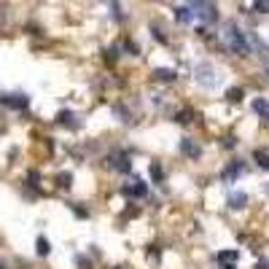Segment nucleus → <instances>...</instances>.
<instances>
[{
	"instance_id": "34",
	"label": "nucleus",
	"mask_w": 269,
	"mask_h": 269,
	"mask_svg": "<svg viewBox=\"0 0 269 269\" xmlns=\"http://www.w3.org/2000/svg\"><path fill=\"white\" fill-rule=\"evenodd\" d=\"M267 73H269V62H267Z\"/></svg>"
},
{
	"instance_id": "29",
	"label": "nucleus",
	"mask_w": 269,
	"mask_h": 269,
	"mask_svg": "<svg viewBox=\"0 0 269 269\" xmlns=\"http://www.w3.org/2000/svg\"><path fill=\"white\" fill-rule=\"evenodd\" d=\"M73 210H76V215H78V218H87V210H84V208H78V205H73Z\"/></svg>"
},
{
	"instance_id": "21",
	"label": "nucleus",
	"mask_w": 269,
	"mask_h": 269,
	"mask_svg": "<svg viewBox=\"0 0 269 269\" xmlns=\"http://www.w3.org/2000/svg\"><path fill=\"white\" fill-rule=\"evenodd\" d=\"M57 180H60V186H62V188H67V186H70V183H73V175H70V173H62V175H60V178H57Z\"/></svg>"
},
{
	"instance_id": "7",
	"label": "nucleus",
	"mask_w": 269,
	"mask_h": 269,
	"mask_svg": "<svg viewBox=\"0 0 269 269\" xmlns=\"http://www.w3.org/2000/svg\"><path fill=\"white\" fill-rule=\"evenodd\" d=\"M242 170H245L242 162H232V164L224 170V173H221V180H224V183H234L239 175H242Z\"/></svg>"
},
{
	"instance_id": "2",
	"label": "nucleus",
	"mask_w": 269,
	"mask_h": 269,
	"mask_svg": "<svg viewBox=\"0 0 269 269\" xmlns=\"http://www.w3.org/2000/svg\"><path fill=\"white\" fill-rule=\"evenodd\" d=\"M215 76H218V73H215V65L213 62H197V67H194V78H197V84L202 89H213L215 87Z\"/></svg>"
},
{
	"instance_id": "6",
	"label": "nucleus",
	"mask_w": 269,
	"mask_h": 269,
	"mask_svg": "<svg viewBox=\"0 0 269 269\" xmlns=\"http://www.w3.org/2000/svg\"><path fill=\"white\" fill-rule=\"evenodd\" d=\"M0 102H3V105H8V108L22 111V108L30 105V97H27V94H3V97H0Z\"/></svg>"
},
{
	"instance_id": "4",
	"label": "nucleus",
	"mask_w": 269,
	"mask_h": 269,
	"mask_svg": "<svg viewBox=\"0 0 269 269\" xmlns=\"http://www.w3.org/2000/svg\"><path fill=\"white\" fill-rule=\"evenodd\" d=\"M146 194H148V186L137 178V175L127 183V186H124V197H129V199H143Z\"/></svg>"
},
{
	"instance_id": "24",
	"label": "nucleus",
	"mask_w": 269,
	"mask_h": 269,
	"mask_svg": "<svg viewBox=\"0 0 269 269\" xmlns=\"http://www.w3.org/2000/svg\"><path fill=\"white\" fill-rule=\"evenodd\" d=\"M76 264H78V269H91V261L87 259V256H78Z\"/></svg>"
},
{
	"instance_id": "12",
	"label": "nucleus",
	"mask_w": 269,
	"mask_h": 269,
	"mask_svg": "<svg viewBox=\"0 0 269 269\" xmlns=\"http://www.w3.org/2000/svg\"><path fill=\"white\" fill-rule=\"evenodd\" d=\"M73 119H76V113H73V111H60V113H57V121H60L62 127L78 129V121H73Z\"/></svg>"
},
{
	"instance_id": "16",
	"label": "nucleus",
	"mask_w": 269,
	"mask_h": 269,
	"mask_svg": "<svg viewBox=\"0 0 269 269\" xmlns=\"http://www.w3.org/2000/svg\"><path fill=\"white\" fill-rule=\"evenodd\" d=\"M239 250H221L218 253V264H237Z\"/></svg>"
},
{
	"instance_id": "22",
	"label": "nucleus",
	"mask_w": 269,
	"mask_h": 269,
	"mask_svg": "<svg viewBox=\"0 0 269 269\" xmlns=\"http://www.w3.org/2000/svg\"><path fill=\"white\" fill-rule=\"evenodd\" d=\"M108 8H111V16H113V19H121V3H111Z\"/></svg>"
},
{
	"instance_id": "18",
	"label": "nucleus",
	"mask_w": 269,
	"mask_h": 269,
	"mask_svg": "<svg viewBox=\"0 0 269 269\" xmlns=\"http://www.w3.org/2000/svg\"><path fill=\"white\" fill-rule=\"evenodd\" d=\"M35 250H38V256H49L51 253V242L46 237H38L35 239Z\"/></svg>"
},
{
	"instance_id": "8",
	"label": "nucleus",
	"mask_w": 269,
	"mask_h": 269,
	"mask_svg": "<svg viewBox=\"0 0 269 269\" xmlns=\"http://www.w3.org/2000/svg\"><path fill=\"white\" fill-rule=\"evenodd\" d=\"M153 81H162V84H170L178 78V70H173V67H153Z\"/></svg>"
},
{
	"instance_id": "14",
	"label": "nucleus",
	"mask_w": 269,
	"mask_h": 269,
	"mask_svg": "<svg viewBox=\"0 0 269 269\" xmlns=\"http://www.w3.org/2000/svg\"><path fill=\"white\" fill-rule=\"evenodd\" d=\"M253 111L259 113L261 119H269V100H264V97H256V100H253Z\"/></svg>"
},
{
	"instance_id": "31",
	"label": "nucleus",
	"mask_w": 269,
	"mask_h": 269,
	"mask_svg": "<svg viewBox=\"0 0 269 269\" xmlns=\"http://www.w3.org/2000/svg\"><path fill=\"white\" fill-rule=\"evenodd\" d=\"M256 269H269V259H264V261H259V264H256Z\"/></svg>"
},
{
	"instance_id": "27",
	"label": "nucleus",
	"mask_w": 269,
	"mask_h": 269,
	"mask_svg": "<svg viewBox=\"0 0 269 269\" xmlns=\"http://www.w3.org/2000/svg\"><path fill=\"white\" fill-rule=\"evenodd\" d=\"M148 264H159V248L156 250H148Z\"/></svg>"
},
{
	"instance_id": "20",
	"label": "nucleus",
	"mask_w": 269,
	"mask_h": 269,
	"mask_svg": "<svg viewBox=\"0 0 269 269\" xmlns=\"http://www.w3.org/2000/svg\"><path fill=\"white\" fill-rule=\"evenodd\" d=\"M191 116H194V111H191V108H186V111L178 113V119H175V121H178V124H191Z\"/></svg>"
},
{
	"instance_id": "19",
	"label": "nucleus",
	"mask_w": 269,
	"mask_h": 269,
	"mask_svg": "<svg viewBox=\"0 0 269 269\" xmlns=\"http://www.w3.org/2000/svg\"><path fill=\"white\" fill-rule=\"evenodd\" d=\"M242 97H245V91L239 89V87H232V89H226V100H229V102H239V100H242Z\"/></svg>"
},
{
	"instance_id": "3",
	"label": "nucleus",
	"mask_w": 269,
	"mask_h": 269,
	"mask_svg": "<svg viewBox=\"0 0 269 269\" xmlns=\"http://www.w3.org/2000/svg\"><path fill=\"white\" fill-rule=\"evenodd\" d=\"M191 8H194V16L199 22H205V25H215L218 22V11H215L213 3H191Z\"/></svg>"
},
{
	"instance_id": "9",
	"label": "nucleus",
	"mask_w": 269,
	"mask_h": 269,
	"mask_svg": "<svg viewBox=\"0 0 269 269\" xmlns=\"http://www.w3.org/2000/svg\"><path fill=\"white\" fill-rule=\"evenodd\" d=\"M226 205L232 210H242L245 205H248V194H245V191H232V194H229V199H226Z\"/></svg>"
},
{
	"instance_id": "33",
	"label": "nucleus",
	"mask_w": 269,
	"mask_h": 269,
	"mask_svg": "<svg viewBox=\"0 0 269 269\" xmlns=\"http://www.w3.org/2000/svg\"><path fill=\"white\" fill-rule=\"evenodd\" d=\"M0 269H5V264H3V261H0Z\"/></svg>"
},
{
	"instance_id": "10",
	"label": "nucleus",
	"mask_w": 269,
	"mask_h": 269,
	"mask_svg": "<svg viewBox=\"0 0 269 269\" xmlns=\"http://www.w3.org/2000/svg\"><path fill=\"white\" fill-rule=\"evenodd\" d=\"M175 19H178L180 25H188V22L194 19V8H191V3H183V5H175Z\"/></svg>"
},
{
	"instance_id": "1",
	"label": "nucleus",
	"mask_w": 269,
	"mask_h": 269,
	"mask_svg": "<svg viewBox=\"0 0 269 269\" xmlns=\"http://www.w3.org/2000/svg\"><path fill=\"white\" fill-rule=\"evenodd\" d=\"M221 41L232 54L237 57H248L250 54V35L245 30H239L237 22H224V30H221Z\"/></svg>"
},
{
	"instance_id": "25",
	"label": "nucleus",
	"mask_w": 269,
	"mask_h": 269,
	"mask_svg": "<svg viewBox=\"0 0 269 269\" xmlns=\"http://www.w3.org/2000/svg\"><path fill=\"white\" fill-rule=\"evenodd\" d=\"M105 54H108V62H116V60H119V46H111Z\"/></svg>"
},
{
	"instance_id": "17",
	"label": "nucleus",
	"mask_w": 269,
	"mask_h": 269,
	"mask_svg": "<svg viewBox=\"0 0 269 269\" xmlns=\"http://www.w3.org/2000/svg\"><path fill=\"white\" fill-rule=\"evenodd\" d=\"M148 173H151L153 183H162L164 180V170H162V164H159V162H151V170H148Z\"/></svg>"
},
{
	"instance_id": "23",
	"label": "nucleus",
	"mask_w": 269,
	"mask_h": 269,
	"mask_svg": "<svg viewBox=\"0 0 269 269\" xmlns=\"http://www.w3.org/2000/svg\"><path fill=\"white\" fill-rule=\"evenodd\" d=\"M253 8L261 14H269V0H259V3H253Z\"/></svg>"
},
{
	"instance_id": "30",
	"label": "nucleus",
	"mask_w": 269,
	"mask_h": 269,
	"mask_svg": "<svg viewBox=\"0 0 269 269\" xmlns=\"http://www.w3.org/2000/svg\"><path fill=\"white\" fill-rule=\"evenodd\" d=\"M224 146H226V148H234V146H237V140H234V137L229 135V137H224Z\"/></svg>"
},
{
	"instance_id": "15",
	"label": "nucleus",
	"mask_w": 269,
	"mask_h": 269,
	"mask_svg": "<svg viewBox=\"0 0 269 269\" xmlns=\"http://www.w3.org/2000/svg\"><path fill=\"white\" fill-rule=\"evenodd\" d=\"M253 159H256V164H259L261 170H267V173H269V151H264V148H256Z\"/></svg>"
},
{
	"instance_id": "26",
	"label": "nucleus",
	"mask_w": 269,
	"mask_h": 269,
	"mask_svg": "<svg viewBox=\"0 0 269 269\" xmlns=\"http://www.w3.org/2000/svg\"><path fill=\"white\" fill-rule=\"evenodd\" d=\"M151 32H153V38H156L159 43H167V38H164V32H162V30H156V25L151 27Z\"/></svg>"
},
{
	"instance_id": "11",
	"label": "nucleus",
	"mask_w": 269,
	"mask_h": 269,
	"mask_svg": "<svg viewBox=\"0 0 269 269\" xmlns=\"http://www.w3.org/2000/svg\"><path fill=\"white\" fill-rule=\"evenodd\" d=\"M108 162H111V167H116L119 173H129V170H132V164H129V156H124V153H116V156H111Z\"/></svg>"
},
{
	"instance_id": "5",
	"label": "nucleus",
	"mask_w": 269,
	"mask_h": 269,
	"mask_svg": "<svg viewBox=\"0 0 269 269\" xmlns=\"http://www.w3.org/2000/svg\"><path fill=\"white\" fill-rule=\"evenodd\" d=\"M180 153H183V156H188V159H199V156H202V148H199L197 140L183 137V140H180Z\"/></svg>"
},
{
	"instance_id": "13",
	"label": "nucleus",
	"mask_w": 269,
	"mask_h": 269,
	"mask_svg": "<svg viewBox=\"0 0 269 269\" xmlns=\"http://www.w3.org/2000/svg\"><path fill=\"white\" fill-rule=\"evenodd\" d=\"M113 116H119V121H121V124H132V121H135L132 113H129L127 108L121 105V102H116V105H113Z\"/></svg>"
},
{
	"instance_id": "28",
	"label": "nucleus",
	"mask_w": 269,
	"mask_h": 269,
	"mask_svg": "<svg viewBox=\"0 0 269 269\" xmlns=\"http://www.w3.org/2000/svg\"><path fill=\"white\" fill-rule=\"evenodd\" d=\"M124 49H127L129 54H137V51H140V49H137V43H132V41H127V43H124Z\"/></svg>"
},
{
	"instance_id": "32",
	"label": "nucleus",
	"mask_w": 269,
	"mask_h": 269,
	"mask_svg": "<svg viewBox=\"0 0 269 269\" xmlns=\"http://www.w3.org/2000/svg\"><path fill=\"white\" fill-rule=\"evenodd\" d=\"M221 269H237L234 264H221Z\"/></svg>"
}]
</instances>
